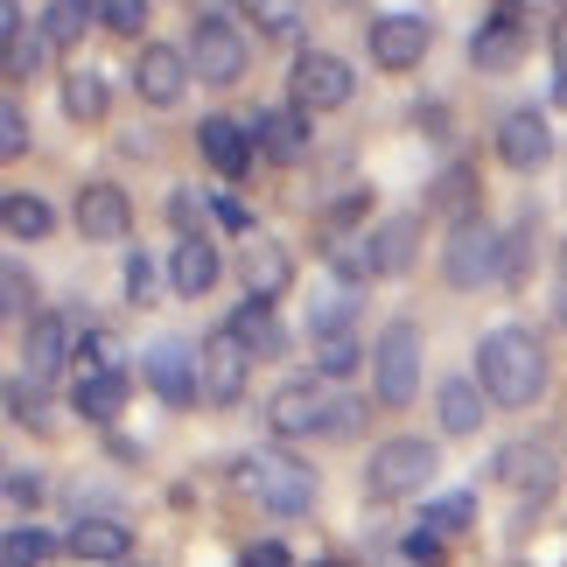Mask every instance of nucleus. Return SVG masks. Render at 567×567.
Here are the masks:
<instances>
[{
  "label": "nucleus",
  "mask_w": 567,
  "mask_h": 567,
  "mask_svg": "<svg viewBox=\"0 0 567 567\" xmlns=\"http://www.w3.org/2000/svg\"><path fill=\"white\" fill-rule=\"evenodd\" d=\"M526 50H533V14H518V8H491L470 29V63L476 71H512Z\"/></svg>",
  "instance_id": "9b49d317"
},
{
  "label": "nucleus",
  "mask_w": 567,
  "mask_h": 567,
  "mask_svg": "<svg viewBox=\"0 0 567 567\" xmlns=\"http://www.w3.org/2000/svg\"><path fill=\"white\" fill-rule=\"evenodd\" d=\"M560 14H567V0H560Z\"/></svg>",
  "instance_id": "864d4df0"
},
{
  "label": "nucleus",
  "mask_w": 567,
  "mask_h": 567,
  "mask_svg": "<svg viewBox=\"0 0 567 567\" xmlns=\"http://www.w3.org/2000/svg\"><path fill=\"white\" fill-rule=\"evenodd\" d=\"M358 217H364V189H343L337 204H330V217H322V225L337 231V225H358Z\"/></svg>",
  "instance_id": "49530a36"
},
{
  "label": "nucleus",
  "mask_w": 567,
  "mask_h": 567,
  "mask_svg": "<svg viewBox=\"0 0 567 567\" xmlns=\"http://www.w3.org/2000/svg\"><path fill=\"white\" fill-rule=\"evenodd\" d=\"M63 554L84 560V567H120V560H134V533H126V518L92 512V518H71V533H63Z\"/></svg>",
  "instance_id": "4468645a"
},
{
  "label": "nucleus",
  "mask_w": 567,
  "mask_h": 567,
  "mask_svg": "<svg viewBox=\"0 0 567 567\" xmlns=\"http://www.w3.org/2000/svg\"><path fill=\"white\" fill-rule=\"evenodd\" d=\"M358 92V78H351V63H343L337 50H301L295 56V71H288V105H301V113H343Z\"/></svg>",
  "instance_id": "423d86ee"
},
{
  "label": "nucleus",
  "mask_w": 567,
  "mask_h": 567,
  "mask_svg": "<svg viewBox=\"0 0 567 567\" xmlns=\"http://www.w3.org/2000/svg\"><path fill=\"white\" fill-rule=\"evenodd\" d=\"M351 316H358V301H351V295H330L322 309H309V337H316V343L351 337Z\"/></svg>",
  "instance_id": "f704fd0d"
},
{
  "label": "nucleus",
  "mask_w": 567,
  "mask_h": 567,
  "mask_svg": "<svg viewBox=\"0 0 567 567\" xmlns=\"http://www.w3.org/2000/svg\"><path fill=\"white\" fill-rule=\"evenodd\" d=\"M189 71L204 78V84H217V92L246 78V35H238V21L196 14V29H189Z\"/></svg>",
  "instance_id": "0eeeda50"
},
{
  "label": "nucleus",
  "mask_w": 567,
  "mask_h": 567,
  "mask_svg": "<svg viewBox=\"0 0 567 567\" xmlns=\"http://www.w3.org/2000/svg\"><path fill=\"white\" fill-rule=\"evenodd\" d=\"M120 567H141V560H120Z\"/></svg>",
  "instance_id": "603ef678"
},
{
  "label": "nucleus",
  "mask_w": 567,
  "mask_h": 567,
  "mask_svg": "<svg viewBox=\"0 0 567 567\" xmlns=\"http://www.w3.org/2000/svg\"><path fill=\"white\" fill-rule=\"evenodd\" d=\"M231 484L246 491L259 512H274V518H309V512H316V491H322L316 470L301 463L295 449H280V442L238 455V463H231Z\"/></svg>",
  "instance_id": "f03ea898"
},
{
  "label": "nucleus",
  "mask_w": 567,
  "mask_h": 567,
  "mask_svg": "<svg viewBox=\"0 0 567 567\" xmlns=\"http://www.w3.org/2000/svg\"><path fill=\"white\" fill-rule=\"evenodd\" d=\"M21 364H29V379H56L63 364H78V343H71V330H63V316L42 309L29 330H21Z\"/></svg>",
  "instance_id": "aec40b11"
},
{
  "label": "nucleus",
  "mask_w": 567,
  "mask_h": 567,
  "mask_svg": "<svg viewBox=\"0 0 567 567\" xmlns=\"http://www.w3.org/2000/svg\"><path fill=\"white\" fill-rule=\"evenodd\" d=\"M147 295H155V267H147V252H126V301L141 309Z\"/></svg>",
  "instance_id": "37998d69"
},
{
  "label": "nucleus",
  "mask_w": 567,
  "mask_h": 567,
  "mask_svg": "<svg viewBox=\"0 0 567 567\" xmlns=\"http://www.w3.org/2000/svg\"><path fill=\"white\" fill-rule=\"evenodd\" d=\"M427 14H372V29H364V50H372L379 71H413V63L427 56Z\"/></svg>",
  "instance_id": "f8f14e48"
},
{
  "label": "nucleus",
  "mask_w": 567,
  "mask_h": 567,
  "mask_svg": "<svg viewBox=\"0 0 567 567\" xmlns=\"http://www.w3.org/2000/svg\"><path fill=\"white\" fill-rule=\"evenodd\" d=\"M71 413H78V421H92V427H113L120 413H126V372H92V379H78V385H71Z\"/></svg>",
  "instance_id": "393cba45"
},
{
  "label": "nucleus",
  "mask_w": 567,
  "mask_h": 567,
  "mask_svg": "<svg viewBox=\"0 0 567 567\" xmlns=\"http://www.w3.org/2000/svg\"><path fill=\"white\" fill-rule=\"evenodd\" d=\"M0 491H8V505H14V512H35L42 497H50V484H42V470H21V463L8 470V484H0Z\"/></svg>",
  "instance_id": "58836bf2"
},
{
  "label": "nucleus",
  "mask_w": 567,
  "mask_h": 567,
  "mask_svg": "<svg viewBox=\"0 0 567 567\" xmlns=\"http://www.w3.org/2000/svg\"><path fill=\"white\" fill-rule=\"evenodd\" d=\"M0 225H8L14 246H42V238L56 231V210L42 204L35 189H8V196H0Z\"/></svg>",
  "instance_id": "a878e982"
},
{
  "label": "nucleus",
  "mask_w": 567,
  "mask_h": 567,
  "mask_svg": "<svg viewBox=\"0 0 567 567\" xmlns=\"http://www.w3.org/2000/svg\"><path fill=\"white\" fill-rule=\"evenodd\" d=\"M309 567H343V560H309Z\"/></svg>",
  "instance_id": "3c124183"
},
{
  "label": "nucleus",
  "mask_w": 567,
  "mask_h": 567,
  "mask_svg": "<svg viewBox=\"0 0 567 567\" xmlns=\"http://www.w3.org/2000/svg\"><path fill=\"white\" fill-rule=\"evenodd\" d=\"M92 372H120V364H113V337H105V330L78 337V379H92Z\"/></svg>",
  "instance_id": "ea45409f"
},
{
  "label": "nucleus",
  "mask_w": 567,
  "mask_h": 567,
  "mask_svg": "<svg viewBox=\"0 0 567 567\" xmlns=\"http://www.w3.org/2000/svg\"><path fill=\"white\" fill-rule=\"evenodd\" d=\"M547 379H554L547 343H539L533 330H518V322H505V330H491L484 343H476V385L491 392V406L526 413V406H539Z\"/></svg>",
  "instance_id": "f257e3e1"
},
{
  "label": "nucleus",
  "mask_w": 567,
  "mask_h": 567,
  "mask_svg": "<svg viewBox=\"0 0 567 567\" xmlns=\"http://www.w3.org/2000/svg\"><path fill=\"white\" fill-rule=\"evenodd\" d=\"M246 364H252V351L231 330L204 337V351H196V385H204V406H238V400H246Z\"/></svg>",
  "instance_id": "1a4fd4ad"
},
{
  "label": "nucleus",
  "mask_w": 567,
  "mask_h": 567,
  "mask_svg": "<svg viewBox=\"0 0 567 567\" xmlns=\"http://www.w3.org/2000/svg\"><path fill=\"white\" fill-rule=\"evenodd\" d=\"M196 155H204L217 176H246L259 141H252V126H238V120H204L196 126Z\"/></svg>",
  "instance_id": "412c9836"
},
{
  "label": "nucleus",
  "mask_w": 567,
  "mask_h": 567,
  "mask_svg": "<svg viewBox=\"0 0 567 567\" xmlns=\"http://www.w3.org/2000/svg\"><path fill=\"white\" fill-rule=\"evenodd\" d=\"M442 280L449 288H484V280H505V231L491 217H463L449 225V246H442Z\"/></svg>",
  "instance_id": "20e7f679"
},
{
  "label": "nucleus",
  "mask_w": 567,
  "mask_h": 567,
  "mask_svg": "<svg viewBox=\"0 0 567 567\" xmlns=\"http://www.w3.org/2000/svg\"><path fill=\"white\" fill-rule=\"evenodd\" d=\"M470 518H476V505H470V497H434V505L421 512V526L449 539V533H463V526H470Z\"/></svg>",
  "instance_id": "4c0bfd02"
},
{
  "label": "nucleus",
  "mask_w": 567,
  "mask_h": 567,
  "mask_svg": "<svg viewBox=\"0 0 567 567\" xmlns=\"http://www.w3.org/2000/svg\"><path fill=\"white\" fill-rule=\"evenodd\" d=\"M560 288H567V246H560Z\"/></svg>",
  "instance_id": "09e8293b"
},
{
  "label": "nucleus",
  "mask_w": 567,
  "mask_h": 567,
  "mask_svg": "<svg viewBox=\"0 0 567 567\" xmlns=\"http://www.w3.org/2000/svg\"><path fill=\"white\" fill-rule=\"evenodd\" d=\"M497 162L518 168V176H533V168L554 162V126H547L539 105H518V113L497 120Z\"/></svg>",
  "instance_id": "ddd939ff"
},
{
  "label": "nucleus",
  "mask_w": 567,
  "mask_h": 567,
  "mask_svg": "<svg viewBox=\"0 0 567 567\" xmlns=\"http://www.w3.org/2000/svg\"><path fill=\"white\" fill-rule=\"evenodd\" d=\"M105 105H113V92H105V78L99 71H63V113H71L78 126H99L105 120Z\"/></svg>",
  "instance_id": "cd10ccee"
},
{
  "label": "nucleus",
  "mask_w": 567,
  "mask_h": 567,
  "mask_svg": "<svg viewBox=\"0 0 567 567\" xmlns=\"http://www.w3.org/2000/svg\"><path fill=\"white\" fill-rule=\"evenodd\" d=\"M217 274H225L217 238H176V252H168V280H176L183 301H204V295L217 288Z\"/></svg>",
  "instance_id": "4be33fe9"
},
{
  "label": "nucleus",
  "mask_w": 567,
  "mask_h": 567,
  "mask_svg": "<svg viewBox=\"0 0 567 567\" xmlns=\"http://www.w3.org/2000/svg\"><path fill=\"white\" fill-rule=\"evenodd\" d=\"M238 274H246V295H280V288H288V252H280L274 246V238H246V246H238Z\"/></svg>",
  "instance_id": "bb28decb"
},
{
  "label": "nucleus",
  "mask_w": 567,
  "mask_h": 567,
  "mask_svg": "<svg viewBox=\"0 0 567 567\" xmlns=\"http://www.w3.org/2000/svg\"><path fill=\"white\" fill-rule=\"evenodd\" d=\"M225 330L246 343L252 358H280V343H288V337H280V316H274V301H267V295H246V301L231 309Z\"/></svg>",
  "instance_id": "b1692460"
},
{
  "label": "nucleus",
  "mask_w": 567,
  "mask_h": 567,
  "mask_svg": "<svg viewBox=\"0 0 567 567\" xmlns=\"http://www.w3.org/2000/svg\"><path fill=\"white\" fill-rule=\"evenodd\" d=\"M554 99L567 105V14H560V29H554Z\"/></svg>",
  "instance_id": "de8ad7c7"
},
{
  "label": "nucleus",
  "mask_w": 567,
  "mask_h": 567,
  "mask_svg": "<svg viewBox=\"0 0 567 567\" xmlns=\"http://www.w3.org/2000/svg\"><path fill=\"white\" fill-rule=\"evenodd\" d=\"M491 476L505 491H518V497H547L554 476H560V463H554L547 442H505V449L491 455Z\"/></svg>",
  "instance_id": "f3484780"
},
{
  "label": "nucleus",
  "mask_w": 567,
  "mask_h": 567,
  "mask_svg": "<svg viewBox=\"0 0 567 567\" xmlns=\"http://www.w3.org/2000/svg\"><path fill=\"white\" fill-rule=\"evenodd\" d=\"M189 50H176V42H141V56H134V92L141 105H155V113H168V105H183L189 92Z\"/></svg>",
  "instance_id": "9d476101"
},
{
  "label": "nucleus",
  "mask_w": 567,
  "mask_h": 567,
  "mask_svg": "<svg viewBox=\"0 0 567 567\" xmlns=\"http://www.w3.org/2000/svg\"><path fill=\"white\" fill-rule=\"evenodd\" d=\"M330 406H337V392L322 379H288V385H274V400H267V427L280 442H301V434L330 427Z\"/></svg>",
  "instance_id": "6e6552de"
},
{
  "label": "nucleus",
  "mask_w": 567,
  "mask_h": 567,
  "mask_svg": "<svg viewBox=\"0 0 567 567\" xmlns=\"http://www.w3.org/2000/svg\"><path fill=\"white\" fill-rule=\"evenodd\" d=\"M497 8H518V14H526V0H497Z\"/></svg>",
  "instance_id": "8fccbe9b"
},
{
  "label": "nucleus",
  "mask_w": 567,
  "mask_h": 567,
  "mask_svg": "<svg viewBox=\"0 0 567 567\" xmlns=\"http://www.w3.org/2000/svg\"><path fill=\"white\" fill-rule=\"evenodd\" d=\"M358 246H364V259H372V280H400V274L413 267V252H421V217H413V210L379 217V225L364 231Z\"/></svg>",
  "instance_id": "dca6fc26"
},
{
  "label": "nucleus",
  "mask_w": 567,
  "mask_h": 567,
  "mask_svg": "<svg viewBox=\"0 0 567 567\" xmlns=\"http://www.w3.org/2000/svg\"><path fill=\"white\" fill-rule=\"evenodd\" d=\"M406 560H413V567H442V560H449V547H442V533L413 526V533H406Z\"/></svg>",
  "instance_id": "79ce46f5"
},
{
  "label": "nucleus",
  "mask_w": 567,
  "mask_h": 567,
  "mask_svg": "<svg viewBox=\"0 0 567 567\" xmlns=\"http://www.w3.org/2000/svg\"><path fill=\"white\" fill-rule=\"evenodd\" d=\"M484 406H491V392L476 379H442L434 385V421H442V434H455V442L484 427Z\"/></svg>",
  "instance_id": "5701e85b"
},
{
  "label": "nucleus",
  "mask_w": 567,
  "mask_h": 567,
  "mask_svg": "<svg viewBox=\"0 0 567 567\" xmlns=\"http://www.w3.org/2000/svg\"><path fill=\"white\" fill-rule=\"evenodd\" d=\"M238 567H295L280 539H252V547H238Z\"/></svg>",
  "instance_id": "c03bdc74"
},
{
  "label": "nucleus",
  "mask_w": 567,
  "mask_h": 567,
  "mask_svg": "<svg viewBox=\"0 0 567 567\" xmlns=\"http://www.w3.org/2000/svg\"><path fill=\"white\" fill-rule=\"evenodd\" d=\"M434 470H442V449H434L427 434H392V442L372 449V463H364V497H372V505L421 497L434 484Z\"/></svg>",
  "instance_id": "7ed1b4c3"
},
{
  "label": "nucleus",
  "mask_w": 567,
  "mask_h": 567,
  "mask_svg": "<svg viewBox=\"0 0 567 567\" xmlns=\"http://www.w3.org/2000/svg\"><path fill=\"white\" fill-rule=\"evenodd\" d=\"M358 421H364V406H358V400H337V406H330V427H322V434H330V442H351Z\"/></svg>",
  "instance_id": "a18cd8bd"
},
{
  "label": "nucleus",
  "mask_w": 567,
  "mask_h": 567,
  "mask_svg": "<svg viewBox=\"0 0 567 567\" xmlns=\"http://www.w3.org/2000/svg\"><path fill=\"white\" fill-rule=\"evenodd\" d=\"M8 421H14V427H50V392H42V379L21 372V379L8 385Z\"/></svg>",
  "instance_id": "473e14b6"
},
{
  "label": "nucleus",
  "mask_w": 567,
  "mask_h": 567,
  "mask_svg": "<svg viewBox=\"0 0 567 567\" xmlns=\"http://www.w3.org/2000/svg\"><path fill=\"white\" fill-rule=\"evenodd\" d=\"M0 155H8V162L29 155V120H21V105H14V99L0 105Z\"/></svg>",
  "instance_id": "a19ab883"
},
{
  "label": "nucleus",
  "mask_w": 567,
  "mask_h": 567,
  "mask_svg": "<svg viewBox=\"0 0 567 567\" xmlns=\"http://www.w3.org/2000/svg\"><path fill=\"white\" fill-rule=\"evenodd\" d=\"M358 364H372V358L358 351V337H330V343H316V379H322V385H330V379H351Z\"/></svg>",
  "instance_id": "72a5a7b5"
},
{
  "label": "nucleus",
  "mask_w": 567,
  "mask_h": 567,
  "mask_svg": "<svg viewBox=\"0 0 567 567\" xmlns=\"http://www.w3.org/2000/svg\"><path fill=\"white\" fill-rule=\"evenodd\" d=\"M0 309H8V322H21V330L42 316V309H35V280H29V267H21V259H8V267H0Z\"/></svg>",
  "instance_id": "2f4dec72"
},
{
  "label": "nucleus",
  "mask_w": 567,
  "mask_h": 567,
  "mask_svg": "<svg viewBox=\"0 0 567 567\" xmlns=\"http://www.w3.org/2000/svg\"><path fill=\"white\" fill-rule=\"evenodd\" d=\"M147 385L162 392L168 406H196L204 400V385H196V351L189 343H147Z\"/></svg>",
  "instance_id": "6ab92c4d"
},
{
  "label": "nucleus",
  "mask_w": 567,
  "mask_h": 567,
  "mask_svg": "<svg viewBox=\"0 0 567 567\" xmlns=\"http://www.w3.org/2000/svg\"><path fill=\"white\" fill-rule=\"evenodd\" d=\"M470 204H476V176H470L463 162H449L442 176L427 183V210H442V217H455V225H463V217H476Z\"/></svg>",
  "instance_id": "7c9ffc66"
},
{
  "label": "nucleus",
  "mask_w": 567,
  "mask_h": 567,
  "mask_svg": "<svg viewBox=\"0 0 567 567\" xmlns=\"http://www.w3.org/2000/svg\"><path fill=\"white\" fill-rule=\"evenodd\" d=\"M421 330L413 322H385L379 343H372V400L379 406H413V392H421Z\"/></svg>",
  "instance_id": "39448f33"
},
{
  "label": "nucleus",
  "mask_w": 567,
  "mask_h": 567,
  "mask_svg": "<svg viewBox=\"0 0 567 567\" xmlns=\"http://www.w3.org/2000/svg\"><path fill=\"white\" fill-rule=\"evenodd\" d=\"M252 141H259V155L280 162V168H295L301 155H309V141H316V126L301 105H267V113L252 120Z\"/></svg>",
  "instance_id": "a211bd4d"
},
{
  "label": "nucleus",
  "mask_w": 567,
  "mask_h": 567,
  "mask_svg": "<svg viewBox=\"0 0 567 567\" xmlns=\"http://www.w3.org/2000/svg\"><path fill=\"white\" fill-rule=\"evenodd\" d=\"M560 301H567V288H560Z\"/></svg>",
  "instance_id": "5fc2aeb1"
},
{
  "label": "nucleus",
  "mask_w": 567,
  "mask_h": 567,
  "mask_svg": "<svg viewBox=\"0 0 567 567\" xmlns=\"http://www.w3.org/2000/svg\"><path fill=\"white\" fill-rule=\"evenodd\" d=\"M71 217H78V231L92 238V246H120V238L134 231V204H126L120 183H84Z\"/></svg>",
  "instance_id": "2eb2a0df"
},
{
  "label": "nucleus",
  "mask_w": 567,
  "mask_h": 567,
  "mask_svg": "<svg viewBox=\"0 0 567 567\" xmlns=\"http://www.w3.org/2000/svg\"><path fill=\"white\" fill-rule=\"evenodd\" d=\"M168 217H176L183 238H210V231H204V225H210V196H204V189H176V196H168Z\"/></svg>",
  "instance_id": "c9c22d12"
},
{
  "label": "nucleus",
  "mask_w": 567,
  "mask_h": 567,
  "mask_svg": "<svg viewBox=\"0 0 567 567\" xmlns=\"http://www.w3.org/2000/svg\"><path fill=\"white\" fill-rule=\"evenodd\" d=\"M99 21V0H50V8H42V42H50V50H71V42L84 35Z\"/></svg>",
  "instance_id": "c85d7f7f"
},
{
  "label": "nucleus",
  "mask_w": 567,
  "mask_h": 567,
  "mask_svg": "<svg viewBox=\"0 0 567 567\" xmlns=\"http://www.w3.org/2000/svg\"><path fill=\"white\" fill-rule=\"evenodd\" d=\"M50 554H63V539L42 533V526H29V518H14V526L0 533V567H42Z\"/></svg>",
  "instance_id": "c756f323"
},
{
  "label": "nucleus",
  "mask_w": 567,
  "mask_h": 567,
  "mask_svg": "<svg viewBox=\"0 0 567 567\" xmlns=\"http://www.w3.org/2000/svg\"><path fill=\"white\" fill-rule=\"evenodd\" d=\"M99 29H113V35H147V0H99Z\"/></svg>",
  "instance_id": "e433bc0d"
}]
</instances>
